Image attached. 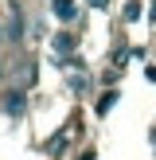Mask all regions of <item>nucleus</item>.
Returning <instances> with one entry per match:
<instances>
[{"instance_id":"423d86ee","label":"nucleus","mask_w":156,"mask_h":160,"mask_svg":"<svg viewBox=\"0 0 156 160\" xmlns=\"http://www.w3.org/2000/svg\"><path fill=\"white\" fill-rule=\"evenodd\" d=\"M0 78H4V62H0Z\"/></svg>"},{"instance_id":"f257e3e1","label":"nucleus","mask_w":156,"mask_h":160,"mask_svg":"<svg viewBox=\"0 0 156 160\" xmlns=\"http://www.w3.org/2000/svg\"><path fill=\"white\" fill-rule=\"evenodd\" d=\"M8 43H20L23 39V12H20V4H12V16H8Z\"/></svg>"},{"instance_id":"f03ea898","label":"nucleus","mask_w":156,"mask_h":160,"mask_svg":"<svg viewBox=\"0 0 156 160\" xmlns=\"http://www.w3.org/2000/svg\"><path fill=\"white\" fill-rule=\"evenodd\" d=\"M55 16H59V20H74V16H78V4H74V0H55Z\"/></svg>"},{"instance_id":"39448f33","label":"nucleus","mask_w":156,"mask_h":160,"mask_svg":"<svg viewBox=\"0 0 156 160\" xmlns=\"http://www.w3.org/2000/svg\"><path fill=\"white\" fill-rule=\"evenodd\" d=\"M4 39H8V31H4V28H0V43H4Z\"/></svg>"},{"instance_id":"7ed1b4c3","label":"nucleus","mask_w":156,"mask_h":160,"mask_svg":"<svg viewBox=\"0 0 156 160\" xmlns=\"http://www.w3.org/2000/svg\"><path fill=\"white\" fill-rule=\"evenodd\" d=\"M4 109H8V113H23V94H20V90H12V94L4 98Z\"/></svg>"},{"instance_id":"20e7f679","label":"nucleus","mask_w":156,"mask_h":160,"mask_svg":"<svg viewBox=\"0 0 156 160\" xmlns=\"http://www.w3.org/2000/svg\"><path fill=\"white\" fill-rule=\"evenodd\" d=\"M113 102H117V94H113V90H109V94H105V98H101V102H98V113H101V117H105V113H109V109H113Z\"/></svg>"}]
</instances>
